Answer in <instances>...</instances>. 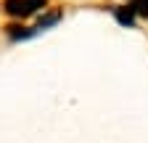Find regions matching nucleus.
Masks as SVG:
<instances>
[{
	"instance_id": "nucleus-3",
	"label": "nucleus",
	"mask_w": 148,
	"mask_h": 143,
	"mask_svg": "<svg viewBox=\"0 0 148 143\" xmlns=\"http://www.w3.org/2000/svg\"><path fill=\"white\" fill-rule=\"evenodd\" d=\"M130 11H132V16H145L148 19V0H130Z\"/></svg>"
},
{
	"instance_id": "nucleus-2",
	"label": "nucleus",
	"mask_w": 148,
	"mask_h": 143,
	"mask_svg": "<svg viewBox=\"0 0 148 143\" xmlns=\"http://www.w3.org/2000/svg\"><path fill=\"white\" fill-rule=\"evenodd\" d=\"M114 16H116V21L124 24V27H132L135 24V16H132L130 8H114Z\"/></svg>"
},
{
	"instance_id": "nucleus-1",
	"label": "nucleus",
	"mask_w": 148,
	"mask_h": 143,
	"mask_svg": "<svg viewBox=\"0 0 148 143\" xmlns=\"http://www.w3.org/2000/svg\"><path fill=\"white\" fill-rule=\"evenodd\" d=\"M45 3L48 0H5V13L13 19H27L40 8H45Z\"/></svg>"
}]
</instances>
